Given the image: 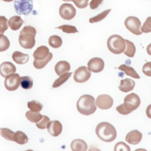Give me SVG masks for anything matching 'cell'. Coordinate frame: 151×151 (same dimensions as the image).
Returning a JSON list of instances; mask_svg holds the SVG:
<instances>
[{
    "label": "cell",
    "mask_w": 151,
    "mask_h": 151,
    "mask_svg": "<svg viewBox=\"0 0 151 151\" xmlns=\"http://www.w3.org/2000/svg\"><path fill=\"white\" fill-rule=\"evenodd\" d=\"M35 28L31 25L25 26L20 31L18 41L19 45L25 49H31L35 44Z\"/></svg>",
    "instance_id": "1"
},
{
    "label": "cell",
    "mask_w": 151,
    "mask_h": 151,
    "mask_svg": "<svg viewBox=\"0 0 151 151\" xmlns=\"http://www.w3.org/2000/svg\"><path fill=\"white\" fill-rule=\"evenodd\" d=\"M96 133L101 140L106 142L113 141L117 136L115 127L108 122H101L96 127Z\"/></svg>",
    "instance_id": "2"
},
{
    "label": "cell",
    "mask_w": 151,
    "mask_h": 151,
    "mask_svg": "<svg viewBox=\"0 0 151 151\" xmlns=\"http://www.w3.org/2000/svg\"><path fill=\"white\" fill-rule=\"evenodd\" d=\"M77 109L80 113L86 116L94 113L97 109L95 99L90 94L81 96L77 102Z\"/></svg>",
    "instance_id": "3"
},
{
    "label": "cell",
    "mask_w": 151,
    "mask_h": 151,
    "mask_svg": "<svg viewBox=\"0 0 151 151\" xmlns=\"http://www.w3.org/2000/svg\"><path fill=\"white\" fill-rule=\"evenodd\" d=\"M107 45L110 51L115 54H120L125 49V40L119 35H112L108 38Z\"/></svg>",
    "instance_id": "4"
},
{
    "label": "cell",
    "mask_w": 151,
    "mask_h": 151,
    "mask_svg": "<svg viewBox=\"0 0 151 151\" xmlns=\"http://www.w3.org/2000/svg\"><path fill=\"white\" fill-rule=\"evenodd\" d=\"M140 104V99L137 94L134 93L127 94L124 99L123 106L126 109L128 114L132 112L139 107Z\"/></svg>",
    "instance_id": "5"
},
{
    "label": "cell",
    "mask_w": 151,
    "mask_h": 151,
    "mask_svg": "<svg viewBox=\"0 0 151 151\" xmlns=\"http://www.w3.org/2000/svg\"><path fill=\"white\" fill-rule=\"evenodd\" d=\"M14 8L18 14L27 15L32 12L33 2L32 0H15Z\"/></svg>",
    "instance_id": "6"
},
{
    "label": "cell",
    "mask_w": 151,
    "mask_h": 151,
    "mask_svg": "<svg viewBox=\"0 0 151 151\" xmlns=\"http://www.w3.org/2000/svg\"><path fill=\"white\" fill-rule=\"evenodd\" d=\"M124 25L126 28L132 33L139 35L142 34L140 30L141 22L139 18L136 17H128L124 21Z\"/></svg>",
    "instance_id": "7"
},
{
    "label": "cell",
    "mask_w": 151,
    "mask_h": 151,
    "mask_svg": "<svg viewBox=\"0 0 151 151\" xmlns=\"http://www.w3.org/2000/svg\"><path fill=\"white\" fill-rule=\"evenodd\" d=\"M91 76V71L86 66H81L77 68L73 76L74 81L77 83H82L87 81Z\"/></svg>",
    "instance_id": "8"
},
{
    "label": "cell",
    "mask_w": 151,
    "mask_h": 151,
    "mask_svg": "<svg viewBox=\"0 0 151 151\" xmlns=\"http://www.w3.org/2000/svg\"><path fill=\"white\" fill-rule=\"evenodd\" d=\"M59 14L60 17L65 20L73 19L76 14V9L71 4H63L59 8Z\"/></svg>",
    "instance_id": "9"
},
{
    "label": "cell",
    "mask_w": 151,
    "mask_h": 151,
    "mask_svg": "<svg viewBox=\"0 0 151 151\" xmlns=\"http://www.w3.org/2000/svg\"><path fill=\"white\" fill-rule=\"evenodd\" d=\"M4 85L8 91L16 90L20 85V77L17 73L10 74L5 77Z\"/></svg>",
    "instance_id": "10"
},
{
    "label": "cell",
    "mask_w": 151,
    "mask_h": 151,
    "mask_svg": "<svg viewBox=\"0 0 151 151\" xmlns=\"http://www.w3.org/2000/svg\"><path fill=\"white\" fill-rule=\"evenodd\" d=\"M95 103L99 109L106 110L111 107L113 104V99L108 94H101L97 97Z\"/></svg>",
    "instance_id": "11"
},
{
    "label": "cell",
    "mask_w": 151,
    "mask_h": 151,
    "mask_svg": "<svg viewBox=\"0 0 151 151\" xmlns=\"http://www.w3.org/2000/svg\"><path fill=\"white\" fill-rule=\"evenodd\" d=\"M104 67V61L99 57L92 58L87 63L88 68L93 73H99L101 71L103 70Z\"/></svg>",
    "instance_id": "12"
},
{
    "label": "cell",
    "mask_w": 151,
    "mask_h": 151,
    "mask_svg": "<svg viewBox=\"0 0 151 151\" xmlns=\"http://www.w3.org/2000/svg\"><path fill=\"white\" fill-rule=\"evenodd\" d=\"M47 130L49 133L54 137L59 136L63 129V126L61 123L58 120L50 121L47 126Z\"/></svg>",
    "instance_id": "13"
},
{
    "label": "cell",
    "mask_w": 151,
    "mask_h": 151,
    "mask_svg": "<svg viewBox=\"0 0 151 151\" xmlns=\"http://www.w3.org/2000/svg\"><path fill=\"white\" fill-rule=\"evenodd\" d=\"M16 67L14 64L9 61H5L0 65V74L3 77L15 73Z\"/></svg>",
    "instance_id": "14"
},
{
    "label": "cell",
    "mask_w": 151,
    "mask_h": 151,
    "mask_svg": "<svg viewBox=\"0 0 151 151\" xmlns=\"http://www.w3.org/2000/svg\"><path fill=\"white\" fill-rule=\"evenodd\" d=\"M142 139V134L137 130H133L129 132L126 136V140L131 145L138 144Z\"/></svg>",
    "instance_id": "15"
},
{
    "label": "cell",
    "mask_w": 151,
    "mask_h": 151,
    "mask_svg": "<svg viewBox=\"0 0 151 151\" xmlns=\"http://www.w3.org/2000/svg\"><path fill=\"white\" fill-rule=\"evenodd\" d=\"M49 53V48L45 45H41L38 47L34 51L33 53V57L34 60H42L48 55Z\"/></svg>",
    "instance_id": "16"
},
{
    "label": "cell",
    "mask_w": 151,
    "mask_h": 151,
    "mask_svg": "<svg viewBox=\"0 0 151 151\" xmlns=\"http://www.w3.org/2000/svg\"><path fill=\"white\" fill-rule=\"evenodd\" d=\"M135 86V82L128 78H126L120 81V86H119V89L124 93H127L132 90Z\"/></svg>",
    "instance_id": "17"
},
{
    "label": "cell",
    "mask_w": 151,
    "mask_h": 151,
    "mask_svg": "<svg viewBox=\"0 0 151 151\" xmlns=\"http://www.w3.org/2000/svg\"><path fill=\"white\" fill-rule=\"evenodd\" d=\"M55 71L58 76H61L70 70V65L66 61H60L55 65Z\"/></svg>",
    "instance_id": "18"
},
{
    "label": "cell",
    "mask_w": 151,
    "mask_h": 151,
    "mask_svg": "<svg viewBox=\"0 0 151 151\" xmlns=\"http://www.w3.org/2000/svg\"><path fill=\"white\" fill-rule=\"evenodd\" d=\"M71 148L73 151H86L87 150V145L84 140L77 139L71 142Z\"/></svg>",
    "instance_id": "19"
},
{
    "label": "cell",
    "mask_w": 151,
    "mask_h": 151,
    "mask_svg": "<svg viewBox=\"0 0 151 151\" xmlns=\"http://www.w3.org/2000/svg\"><path fill=\"white\" fill-rule=\"evenodd\" d=\"M24 21L20 16L15 15L9 18L8 21V25L12 30L16 31L20 28L23 24Z\"/></svg>",
    "instance_id": "20"
},
{
    "label": "cell",
    "mask_w": 151,
    "mask_h": 151,
    "mask_svg": "<svg viewBox=\"0 0 151 151\" xmlns=\"http://www.w3.org/2000/svg\"><path fill=\"white\" fill-rule=\"evenodd\" d=\"M13 60L18 64H24L27 63L29 60V55L24 54L20 51H14L12 55Z\"/></svg>",
    "instance_id": "21"
},
{
    "label": "cell",
    "mask_w": 151,
    "mask_h": 151,
    "mask_svg": "<svg viewBox=\"0 0 151 151\" xmlns=\"http://www.w3.org/2000/svg\"><path fill=\"white\" fill-rule=\"evenodd\" d=\"M118 69L124 71L125 74L128 76H130L134 78H140V76L135 71V70L130 66H129L126 64H122L118 67Z\"/></svg>",
    "instance_id": "22"
},
{
    "label": "cell",
    "mask_w": 151,
    "mask_h": 151,
    "mask_svg": "<svg viewBox=\"0 0 151 151\" xmlns=\"http://www.w3.org/2000/svg\"><path fill=\"white\" fill-rule=\"evenodd\" d=\"M13 141L19 145H24L28 141L27 136L21 131H17L14 133L13 137Z\"/></svg>",
    "instance_id": "23"
},
{
    "label": "cell",
    "mask_w": 151,
    "mask_h": 151,
    "mask_svg": "<svg viewBox=\"0 0 151 151\" xmlns=\"http://www.w3.org/2000/svg\"><path fill=\"white\" fill-rule=\"evenodd\" d=\"M126 47L123 51L124 54L129 57H133L136 52V47L134 44L128 40H125Z\"/></svg>",
    "instance_id": "24"
},
{
    "label": "cell",
    "mask_w": 151,
    "mask_h": 151,
    "mask_svg": "<svg viewBox=\"0 0 151 151\" xmlns=\"http://www.w3.org/2000/svg\"><path fill=\"white\" fill-rule=\"evenodd\" d=\"M27 119L32 123H37L41 120L42 115L39 111H34L32 110L27 111L25 113Z\"/></svg>",
    "instance_id": "25"
},
{
    "label": "cell",
    "mask_w": 151,
    "mask_h": 151,
    "mask_svg": "<svg viewBox=\"0 0 151 151\" xmlns=\"http://www.w3.org/2000/svg\"><path fill=\"white\" fill-rule=\"evenodd\" d=\"M52 58V54L50 52L48 55L42 60H34L33 61V65L35 68L41 69L44 68Z\"/></svg>",
    "instance_id": "26"
},
{
    "label": "cell",
    "mask_w": 151,
    "mask_h": 151,
    "mask_svg": "<svg viewBox=\"0 0 151 151\" xmlns=\"http://www.w3.org/2000/svg\"><path fill=\"white\" fill-rule=\"evenodd\" d=\"M48 44L51 47L54 48H57L61 46L63 41L60 37L54 35L50 37L48 39Z\"/></svg>",
    "instance_id": "27"
},
{
    "label": "cell",
    "mask_w": 151,
    "mask_h": 151,
    "mask_svg": "<svg viewBox=\"0 0 151 151\" xmlns=\"http://www.w3.org/2000/svg\"><path fill=\"white\" fill-rule=\"evenodd\" d=\"M72 74V73H65L61 76H60V77L55 80V81L54 82L53 84H52V88H57L60 87L61 85H62L63 84H64L71 76V75Z\"/></svg>",
    "instance_id": "28"
},
{
    "label": "cell",
    "mask_w": 151,
    "mask_h": 151,
    "mask_svg": "<svg viewBox=\"0 0 151 151\" xmlns=\"http://www.w3.org/2000/svg\"><path fill=\"white\" fill-rule=\"evenodd\" d=\"M33 81L29 76H23L20 77V86L24 89L28 90L32 87Z\"/></svg>",
    "instance_id": "29"
},
{
    "label": "cell",
    "mask_w": 151,
    "mask_h": 151,
    "mask_svg": "<svg viewBox=\"0 0 151 151\" xmlns=\"http://www.w3.org/2000/svg\"><path fill=\"white\" fill-rule=\"evenodd\" d=\"M10 45V42L6 36L0 34V52L6 51Z\"/></svg>",
    "instance_id": "30"
},
{
    "label": "cell",
    "mask_w": 151,
    "mask_h": 151,
    "mask_svg": "<svg viewBox=\"0 0 151 151\" xmlns=\"http://www.w3.org/2000/svg\"><path fill=\"white\" fill-rule=\"evenodd\" d=\"M110 11H111L110 9H108L103 11L100 14H99L93 17L90 18L89 19V22L90 23H94V22H98L101 21L102 19H103L104 18H105L106 17V16L109 14V13L110 12Z\"/></svg>",
    "instance_id": "31"
},
{
    "label": "cell",
    "mask_w": 151,
    "mask_h": 151,
    "mask_svg": "<svg viewBox=\"0 0 151 151\" xmlns=\"http://www.w3.org/2000/svg\"><path fill=\"white\" fill-rule=\"evenodd\" d=\"M28 107L34 111H40L42 109V104L38 101L32 100L27 103Z\"/></svg>",
    "instance_id": "32"
},
{
    "label": "cell",
    "mask_w": 151,
    "mask_h": 151,
    "mask_svg": "<svg viewBox=\"0 0 151 151\" xmlns=\"http://www.w3.org/2000/svg\"><path fill=\"white\" fill-rule=\"evenodd\" d=\"M0 134L4 139L13 141V137L14 133L8 128H0Z\"/></svg>",
    "instance_id": "33"
},
{
    "label": "cell",
    "mask_w": 151,
    "mask_h": 151,
    "mask_svg": "<svg viewBox=\"0 0 151 151\" xmlns=\"http://www.w3.org/2000/svg\"><path fill=\"white\" fill-rule=\"evenodd\" d=\"M59 29H61L64 32L71 34V33H76L78 32V30L77 29L76 27L75 26L70 25H62L57 28Z\"/></svg>",
    "instance_id": "34"
},
{
    "label": "cell",
    "mask_w": 151,
    "mask_h": 151,
    "mask_svg": "<svg viewBox=\"0 0 151 151\" xmlns=\"http://www.w3.org/2000/svg\"><path fill=\"white\" fill-rule=\"evenodd\" d=\"M50 121V119L48 116H47L45 115H42L41 120L36 123V126L38 129H44L47 128V124L48 123V122Z\"/></svg>",
    "instance_id": "35"
},
{
    "label": "cell",
    "mask_w": 151,
    "mask_h": 151,
    "mask_svg": "<svg viewBox=\"0 0 151 151\" xmlns=\"http://www.w3.org/2000/svg\"><path fill=\"white\" fill-rule=\"evenodd\" d=\"M8 28V20L4 16H0V34H3Z\"/></svg>",
    "instance_id": "36"
},
{
    "label": "cell",
    "mask_w": 151,
    "mask_h": 151,
    "mask_svg": "<svg viewBox=\"0 0 151 151\" xmlns=\"http://www.w3.org/2000/svg\"><path fill=\"white\" fill-rule=\"evenodd\" d=\"M140 29L141 31L144 33H148L151 32V17H149L146 18Z\"/></svg>",
    "instance_id": "37"
},
{
    "label": "cell",
    "mask_w": 151,
    "mask_h": 151,
    "mask_svg": "<svg viewBox=\"0 0 151 151\" xmlns=\"http://www.w3.org/2000/svg\"><path fill=\"white\" fill-rule=\"evenodd\" d=\"M114 149L115 151L116 150H117V151H119V150L129 151V150H130V148L129 147V146L123 142H118L117 144H116Z\"/></svg>",
    "instance_id": "38"
},
{
    "label": "cell",
    "mask_w": 151,
    "mask_h": 151,
    "mask_svg": "<svg viewBox=\"0 0 151 151\" xmlns=\"http://www.w3.org/2000/svg\"><path fill=\"white\" fill-rule=\"evenodd\" d=\"M89 0H71L77 7L80 9L85 8L88 5Z\"/></svg>",
    "instance_id": "39"
},
{
    "label": "cell",
    "mask_w": 151,
    "mask_h": 151,
    "mask_svg": "<svg viewBox=\"0 0 151 151\" xmlns=\"http://www.w3.org/2000/svg\"><path fill=\"white\" fill-rule=\"evenodd\" d=\"M142 71L146 76L151 77V61L147 62L143 65Z\"/></svg>",
    "instance_id": "40"
},
{
    "label": "cell",
    "mask_w": 151,
    "mask_h": 151,
    "mask_svg": "<svg viewBox=\"0 0 151 151\" xmlns=\"http://www.w3.org/2000/svg\"><path fill=\"white\" fill-rule=\"evenodd\" d=\"M103 0H91L89 4L90 7L91 9H95L97 8L103 2Z\"/></svg>",
    "instance_id": "41"
},
{
    "label": "cell",
    "mask_w": 151,
    "mask_h": 151,
    "mask_svg": "<svg viewBox=\"0 0 151 151\" xmlns=\"http://www.w3.org/2000/svg\"><path fill=\"white\" fill-rule=\"evenodd\" d=\"M146 115L147 116L151 119V104H149L147 108H146Z\"/></svg>",
    "instance_id": "42"
},
{
    "label": "cell",
    "mask_w": 151,
    "mask_h": 151,
    "mask_svg": "<svg viewBox=\"0 0 151 151\" xmlns=\"http://www.w3.org/2000/svg\"><path fill=\"white\" fill-rule=\"evenodd\" d=\"M146 51H147V52L149 55H151V43L150 44H149L147 46V48H146Z\"/></svg>",
    "instance_id": "43"
},
{
    "label": "cell",
    "mask_w": 151,
    "mask_h": 151,
    "mask_svg": "<svg viewBox=\"0 0 151 151\" xmlns=\"http://www.w3.org/2000/svg\"><path fill=\"white\" fill-rule=\"evenodd\" d=\"M3 1H5V2H12L14 0H2Z\"/></svg>",
    "instance_id": "44"
},
{
    "label": "cell",
    "mask_w": 151,
    "mask_h": 151,
    "mask_svg": "<svg viewBox=\"0 0 151 151\" xmlns=\"http://www.w3.org/2000/svg\"><path fill=\"white\" fill-rule=\"evenodd\" d=\"M63 1H65V2H70V1H71V0H62Z\"/></svg>",
    "instance_id": "45"
}]
</instances>
